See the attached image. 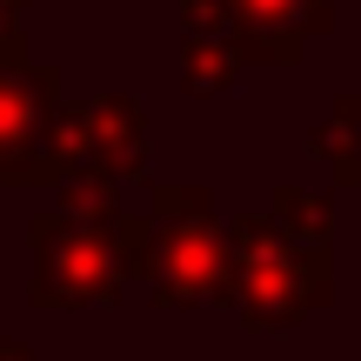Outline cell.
Here are the masks:
<instances>
[{
	"label": "cell",
	"instance_id": "obj_1",
	"mask_svg": "<svg viewBox=\"0 0 361 361\" xmlns=\"http://www.w3.org/2000/svg\"><path fill=\"white\" fill-rule=\"evenodd\" d=\"M121 274L154 295V308H207L228 301V228L214 194L188 180H154L147 207H128L114 228Z\"/></svg>",
	"mask_w": 361,
	"mask_h": 361
},
{
	"label": "cell",
	"instance_id": "obj_2",
	"mask_svg": "<svg viewBox=\"0 0 361 361\" xmlns=\"http://www.w3.org/2000/svg\"><path fill=\"white\" fill-rule=\"evenodd\" d=\"M228 301L247 328H295L335 301V247H295L268 214L228 228Z\"/></svg>",
	"mask_w": 361,
	"mask_h": 361
},
{
	"label": "cell",
	"instance_id": "obj_3",
	"mask_svg": "<svg viewBox=\"0 0 361 361\" xmlns=\"http://www.w3.org/2000/svg\"><path fill=\"white\" fill-rule=\"evenodd\" d=\"M147 174V114L134 94H87V101H61L40 147V188L61 180H128Z\"/></svg>",
	"mask_w": 361,
	"mask_h": 361
},
{
	"label": "cell",
	"instance_id": "obj_4",
	"mask_svg": "<svg viewBox=\"0 0 361 361\" xmlns=\"http://www.w3.org/2000/svg\"><path fill=\"white\" fill-rule=\"evenodd\" d=\"M27 255H34V281H27L34 308H94V301H121V288H128L114 234L61 221L47 207L27 221Z\"/></svg>",
	"mask_w": 361,
	"mask_h": 361
},
{
	"label": "cell",
	"instance_id": "obj_5",
	"mask_svg": "<svg viewBox=\"0 0 361 361\" xmlns=\"http://www.w3.org/2000/svg\"><path fill=\"white\" fill-rule=\"evenodd\" d=\"M61 114V67L54 61H20L0 67V188L20 180L40 188V147Z\"/></svg>",
	"mask_w": 361,
	"mask_h": 361
},
{
	"label": "cell",
	"instance_id": "obj_6",
	"mask_svg": "<svg viewBox=\"0 0 361 361\" xmlns=\"http://www.w3.org/2000/svg\"><path fill=\"white\" fill-rule=\"evenodd\" d=\"M228 13L247 61H268V67H295L314 34H335L328 0H228Z\"/></svg>",
	"mask_w": 361,
	"mask_h": 361
},
{
	"label": "cell",
	"instance_id": "obj_7",
	"mask_svg": "<svg viewBox=\"0 0 361 361\" xmlns=\"http://www.w3.org/2000/svg\"><path fill=\"white\" fill-rule=\"evenodd\" d=\"M268 221L295 247H335V194H328V188L274 180V188H268Z\"/></svg>",
	"mask_w": 361,
	"mask_h": 361
},
{
	"label": "cell",
	"instance_id": "obj_8",
	"mask_svg": "<svg viewBox=\"0 0 361 361\" xmlns=\"http://www.w3.org/2000/svg\"><path fill=\"white\" fill-rule=\"evenodd\" d=\"M308 154L335 174V188L361 180V94H335L328 101V121L308 128Z\"/></svg>",
	"mask_w": 361,
	"mask_h": 361
},
{
	"label": "cell",
	"instance_id": "obj_9",
	"mask_svg": "<svg viewBox=\"0 0 361 361\" xmlns=\"http://www.w3.org/2000/svg\"><path fill=\"white\" fill-rule=\"evenodd\" d=\"M247 74L241 34H180V80L188 94H228Z\"/></svg>",
	"mask_w": 361,
	"mask_h": 361
},
{
	"label": "cell",
	"instance_id": "obj_10",
	"mask_svg": "<svg viewBox=\"0 0 361 361\" xmlns=\"http://www.w3.org/2000/svg\"><path fill=\"white\" fill-rule=\"evenodd\" d=\"M47 214L80 221V228H107V234H114V228H121V214H128V194H121L114 180H61Z\"/></svg>",
	"mask_w": 361,
	"mask_h": 361
},
{
	"label": "cell",
	"instance_id": "obj_11",
	"mask_svg": "<svg viewBox=\"0 0 361 361\" xmlns=\"http://www.w3.org/2000/svg\"><path fill=\"white\" fill-rule=\"evenodd\" d=\"M20 13H27V0H0V67L34 61L27 54V34H20Z\"/></svg>",
	"mask_w": 361,
	"mask_h": 361
},
{
	"label": "cell",
	"instance_id": "obj_12",
	"mask_svg": "<svg viewBox=\"0 0 361 361\" xmlns=\"http://www.w3.org/2000/svg\"><path fill=\"white\" fill-rule=\"evenodd\" d=\"M0 361H34V355H27L20 341H0Z\"/></svg>",
	"mask_w": 361,
	"mask_h": 361
}]
</instances>
